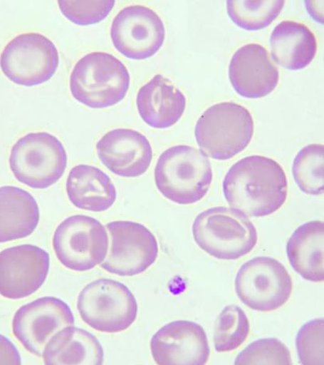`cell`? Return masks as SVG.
Returning a JSON list of instances; mask_svg holds the SVG:
<instances>
[{
    "label": "cell",
    "mask_w": 324,
    "mask_h": 365,
    "mask_svg": "<svg viewBox=\"0 0 324 365\" xmlns=\"http://www.w3.org/2000/svg\"><path fill=\"white\" fill-rule=\"evenodd\" d=\"M140 118L150 127L168 128L177 124L186 110L187 98L162 74L141 87L137 96Z\"/></svg>",
    "instance_id": "ac0fdd59"
},
{
    "label": "cell",
    "mask_w": 324,
    "mask_h": 365,
    "mask_svg": "<svg viewBox=\"0 0 324 365\" xmlns=\"http://www.w3.org/2000/svg\"><path fill=\"white\" fill-rule=\"evenodd\" d=\"M0 364H21V356L13 342L0 334Z\"/></svg>",
    "instance_id": "f546056e"
},
{
    "label": "cell",
    "mask_w": 324,
    "mask_h": 365,
    "mask_svg": "<svg viewBox=\"0 0 324 365\" xmlns=\"http://www.w3.org/2000/svg\"><path fill=\"white\" fill-rule=\"evenodd\" d=\"M270 43L275 62L290 71L303 70L310 65L318 50L311 29L293 21L278 23L271 35Z\"/></svg>",
    "instance_id": "7402d4cb"
},
{
    "label": "cell",
    "mask_w": 324,
    "mask_h": 365,
    "mask_svg": "<svg viewBox=\"0 0 324 365\" xmlns=\"http://www.w3.org/2000/svg\"><path fill=\"white\" fill-rule=\"evenodd\" d=\"M250 331V321L242 308L236 305L224 307L215 324L216 351L225 353L236 351L244 344Z\"/></svg>",
    "instance_id": "484cf974"
},
{
    "label": "cell",
    "mask_w": 324,
    "mask_h": 365,
    "mask_svg": "<svg viewBox=\"0 0 324 365\" xmlns=\"http://www.w3.org/2000/svg\"><path fill=\"white\" fill-rule=\"evenodd\" d=\"M59 64L56 46L41 34L15 36L0 55V68L16 85L32 87L48 81Z\"/></svg>",
    "instance_id": "30bf717a"
},
{
    "label": "cell",
    "mask_w": 324,
    "mask_h": 365,
    "mask_svg": "<svg viewBox=\"0 0 324 365\" xmlns=\"http://www.w3.org/2000/svg\"><path fill=\"white\" fill-rule=\"evenodd\" d=\"M254 119L244 106L224 102L211 106L195 125L194 135L201 150L218 161H226L244 151L252 140Z\"/></svg>",
    "instance_id": "5b68a950"
},
{
    "label": "cell",
    "mask_w": 324,
    "mask_h": 365,
    "mask_svg": "<svg viewBox=\"0 0 324 365\" xmlns=\"http://www.w3.org/2000/svg\"><path fill=\"white\" fill-rule=\"evenodd\" d=\"M52 245L64 267L74 272H87L101 264L107 257L108 233L100 220L86 215H73L56 227Z\"/></svg>",
    "instance_id": "ba28073f"
},
{
    "label": "cell",
    "mask_w": 324,
    "mask_h": 365,
    "mask_svg": "<svg viewBox=\"0 0 324 365\" xmlns=\"http://www.w3.org/2000/svg\"><path fill=\"white\" fill-rule=\"evenodd\" d=\"M223 192L230 207L246 216L267 217L280 210L288 199V178L275 160L248 156L226 174Z\"/></svg>",
    "instance_id": "6da1fadb"
},
{
    "label": "cell",
    "mask_w": 324,
    "mask_h": 365,
    "mask_svg": "<svg viewBox=\"0 0 324 365\" xmlns=\"http://www.w3.org/2000/svg\"><path fill=\"white\" fill-rule=\"evenodd\" d=\"M40 217L39 205L32 194L18 187H0V243L29 237Z\"/></svg>",
    "instance_id": "44dd1931"
},
{
    "label": "cell",
    "mask_w": 324,
    "mask_h": 365,
    "mask_svg": "<svg viewBox=\"0 0 324 365\" xmlns=\"http://www.w3.org/2000/svg\"><path fill=\"white\" fill-rule=\"evenodd\" d=\"M324 147L310 144L301 149L293 160L292 173L301 192L320 195L324 192Z\"/></svg>",
    "instance_id": "d4e9b609"
},
{
    "label": "cell",
    "mask_w": 324,
    "mask_h": 365,
    "mask_svg": "<svg viewBox=\"0 0 324 365\" xmlns=\"http://www.w3.org/2000/svg\"><path fill=\"white\" fill-rule=\"evenodd\" d=\"M235 288L239 299L247 307L272 312L289 301L293 282L281 262L273 257H256L241 266Z\"/></svg>",
    "instance_id": "9c48e42d"
},
{
    "label": "cell",
    "mask_w": 324,
    "mask_h": 365,
    "mask_svg": "<svg viewBox=\"0 0 324 365\" xmlns=\"http://www.w3.org/2000/svg\"><path fill=\"white\" fill-rule=\"evenodd\" d=\"M130 75L122 61L107 52L82 57L70 78L73 97L92 109L110 108L122 101L130 89Z\"/></svg>",
    "instance_id": "3957f363"
},
{
    "label": "cell",
    "mask_w": 324,
    "mask_h": 365,
    "mask_svg": "<svg viewBox=\"0 0 324 365\" xmlns=\"http://www.w3.org/2000/svg\"><path fill=\"white\" fill-rule=\"evenodd\" d=\"M45 364L102 365L104 351L99 340L74 325L65 327L48 341L42 354Z\"/></svg>",
    "instance_id": "ffe728a7"
},
{
    "label": "cell",
    "mask_w": 324,
    "mask_h": 365,
    "mask_svg": "<svg viewBox=\"0 0 324 365\" xmlns=\"http://www.w3.org/2000/svg\"><path fill=\"white\" fill-rule=\"evenodd\" d=\"M192 232L199 248L219 260L239 259L250 254L258 240V231L247 216L224 207L200 212Z\"/></svg>",
    "instance_id": "277c9868"
},
{
    "label": "cell",
    "mask_w": 324,
    "mask_h": 365,
    "mask_svg": "<svg viewBox=\"0 0 324 365\" xmlns=\"http://www.w3.org/2000/svg\"><path fill=\"white\" fill-rule=\"evenodd\" d=\"M75 324L73 312L56 297H43L20 307L12 322L15 338L28 352L42 356L48 341L58 331Z\"/></svg>",
    "instance_id": "7c38bea8"
},
{
    "label": "cell",
    "mask_w": 324,
    "mask_h": 365,
    "mask_svg": "<svg viewBox=\"0 0 324 365\" xmlns=\"http://www.w3.org/2000/svg\"><path fill=\"white\" fill-rule=\"evenodd\" d=\"M77 307L83 322L104 333L126 331L138 316V303L130 288L111 279L88 284L79 294Z\"/></svg>",
    "instance_id": "52a82bcc"
},
{
    "label": "cell",
    "mask_w": 324,
    "mask_h": 365,
    "mask_svg": "<svg viewBox=\"0 0 324 365\" xmlns=\"http://www.w3.org/2000/svg\"><path fill=\"white\" fill-rule=\"evenodd\" d=\"M235 364H293L288 346L276 338L256 340L236 356Z\"/></svg>",
    "instance_id": "4316f807"
},
{
    "label": "cell",
    "mask_w": 324,
    "mask_h": 365,
    "mask_svg": "<svg viewBox=\"0 0 324 365\" xmlns=\"http://www.w3.org/2000/svg\"><path fill=\"white\" fill-rule=\"evenodd\" d=\"M323 318L312 319L299 329L296 348L303 365H323Z\"/></svg>",
    "instance_id": "83f0119b"
},
{
    "label": "cell",
    "mask_w": 324,
    "mask_h": 365,
    "mask_svg": "<svg viewBox=\"0 0 324 365\" xmlns=\"http://www.w3.org/2000/svg\"><path fill=\"white\" fill-rule=\"evenodd\" d=\"M324 225L313 220L301 225L286 245L291 267L304 279L313 283L324 280Z\"/></svg>",
    "instance_id": "603a6c76"
},
{
    "label": "cell",
    "mask_w": 324,
    "mask_h": 365,
    "mask_svg": "<svg viewBox=\"0 0 324 365\" xmlns=\"http://www.w3.org/2000/svg\"><path fill=\"white\" fill-rule=\"evenodd\" d=\"M59 9L64 16L79 26L94 25L108 16L115 1L104 0H76L58 1Z\"/></svg>",
    "instance_id": "f1b7e54d"
},
{
    "label": "cell",
    "mask_w": 324,
    "mask_h": 365,
    "mask_svg": "<svg viewBox=\"0 0 324 365\" xmlns=\"http://www.w3.org/2000/svg\"><path fill=\"white\" fill-rule=\"evenodd\" d=\"M284 4L283 0H229L227 11L229 16L239 27L256 31L268 26L280 15Z\"/></svg>",
    "instance_id": "cb8c5ba5"
},
{
    "label": "cell",
    "mask_w": 324,
    "mask_h": 365,
    "mask_svg": "<svg viewBox=\"0 0 324 365\" xmlns=\"http://www.w3.org/2000/svg\"><path fill=\"white\" fill-rule=\"evenodd\" d=\"M50 269L48 251L31 245L0 252V295L11 300L27 298L46 281Z\"/></svg>",
    "instance_id": "5bb4252c"
},
{
    "label": "cell",
    "mask_w": 324,
    "mask_h": 365,
    "mask_svg": "<svg viewBox=\"0 0 324 365\" xmlns=\"http://www.w3.org/2000/svg\"><path fill=\"white\" fill-rule=\"evenodd\" d=\"M155 180L165 199L179 205L194 204L209 192L213 181L212 165L202 150L173 146L158 158Z\"/></svg>",
    "instance_id": "7a4b0ae2"
},
{
    "label": "cell",
    "mask_w": 324,
    "mask_h": 365,
    "mask_svg": "<svg viewBox=\"0 0 324 365\" xmlns=\"http://www.w3.org/2000/svg\"><path fill=\"white\" fill-rule=\"evenodd\" d=\"M9 164L14 178L21 184L46 189L63 176L68 156L56 136L46 132L30 133L14 144Z\"/></svg>",
    "instance_id": "8992f818"
},
{
    "label": "cell",
    "mask_w": 324,
    "mask_h": 365,
    "mask_svg": "<svg viewBox=\"0 0 324 365\" xmlns=\"http://www.w3.org/2000/svg\"><path fill=\"white\" fill-rule=\"evenodd\" d=\"M110 233L109 255L101 268L120 277H134L146 272L158 256L155 235L140 223L116 220L105 226Z\"/></svg>",
    "instance_id": "8fae6325"
},
{
    "label": "cell",
    "mask_w": 324,
    "mask_h": 365,
    "mask_svg": "<svg viewBox=\"0 0 324 365\" xmlns=\"http://www.w3.org/2000/svg\"><path fill=\"white\" fill-rule=\"evenodd\" d=\"M229 76L233 88L247 98L267 96L280 80V73L268 51L258 43L246 44L236 51L231 59Z\"/></svg>",
    "instance_id": "e0dca14e"
},
{
    "label": "cell",
    "mask_w": 324,
    "mask_h": 365,
    "mask_svg": "<svg viewBox=\"0 0 324 365\" xmlns=\"http://www.w3.org/2000/svg\"><path fill=\"white\" fill-rule=\"evenodd\" d=\"M66 192L77 208L100 212L108 210L117 200V190L108 175L97 167L78 165L70 170Z\"/></svg>",
    "instance_id": "d6986e66"
},
{
    "label": "cell",
    "mask_w": 324,
    "mask_h": 365,
    "mask_svg": "<svg viewBox=\"0 0 324 365\" xmlns=\"http://www.w3.org/2000/svg\"><path fill=\"white\" fill-rule=\"evenodd\" d=\"M98 156L113 173L125 178L145 174L153 158L147 137L130 128H116L105 133L96 144Z\"/></svg>",
    "instance_id": "2e32d148"
},
{
    "label": "cell",
    "mask_w": 324,
    "mask_h": 365,
    "mask_svg": "<svg viewBox=\"0 0 324 365\" xmlns=\"http://www.w3.org/2000/svg\"><path fill=\"white\" fill-rule=\"evenodd\" d=\"M110 36L115 48L127 58L142 60L160 50L165 38L164 23L154 10L142 5L125 7L113 20Z\"/></svg>",
    "instance_id": "4fadbf2b"
},
{
    "label": "cell",
    "mask_w": 324,
    "mask_h": 365,
    "mask_svg": "<svg viewBox=\"0 0 324 365\" xmlns=\"http://www.w3.org/2000/svg\"><path fill=\"white\" fill-rule=\"evenodd\" d=\"M150 351L155 363L160 365H204L211 353L204 329L190 321L163 326L150 340Z\"/></svg>",
    "instance_id": "9a60e30c"
}]
</instances>
